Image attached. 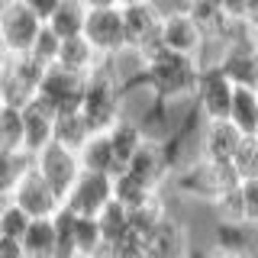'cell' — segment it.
<instances>
[{
    "instance_id": "cell-1",
    "label": "cell",
    "mask_w": 258,
    "mask_h": 258,
    "mask_svg": "<svg viewBox=\"0 0 258 258\" xmlns=\"http://www.w3.org/2000/svg\"><path fill=\"white\" fill-rule=\"evenodd\" d=\"M200 71H204L200 61L190 58V55L155 48V52H149L142 58L136 75H129L123 81V94L145 91L161 103H171V107H194Z\"/></svg>"
},
{
    "instance_id": "cell-2",
    "label": "cell",
    "mask_w": 258,
    "mask_h": 258,
    "mask_svg": "<svg viewBox=\"0 0 258 258\" xmlns=\"http://www.w3.org/2000/svg\"><path fill=\"white\" fill-rule=\"evenodd\" d=\"M81 116L91 126V133H107L116 119L126 116V94H123V81H119V71L113 64V58H103L87 75Z\"/></svg>"
},
{
    "instance_id": "cell-3",
    "label": "cell",
    "mask_w": 258,
    "mask_h": 258,
    "mask_svg": "<svg viewBox=\"0 0 258 258\" xmlns=\"http://www.w3.org/2000/svg\"><path fill=\"white\" fill-rule=\"evenodd\" d=\"M45 64H39L32 55H10L7 64L0 68V94L7 107H26L36 100L39 84L45 78Z\"/></svg>"
},
{
    "instance_id": "cell-4",
    "label": "cell",
    "mask_w": 258,
    "mask_h": 258,
    "mask_svg": "<svg viewBox=\"0 0 258 258\" xmlns=\"http://www.w3.org/2000/svg\"><path fill=\"white\" fill-rule=\"evenodd\" d=\"M84 84H87L84 75H75V71L61 68V64H52V68L45 71L42 84H39L36 100L42 103V107H48L55 116H61V113H78L81 100H84Z\"/></svg>"
},
{
    "instance_id": "cell-5",
    "label": "cell",
    "mask_w": 258,
    "mask_h": 258,
    "mask_svg": "<svg viewBox=\"0 0 258 258\" xmlns=\"http://www.w3.org/2000/svg\"><path fill=\"white\" fill-rule=\"evenodd\" d=\"M32 168H36V171L45 177L48 187L61 197V204L71 194V187H75V181L81 177V171H84L78 152L68 149V145H58V142H48L45 149L32 158Z\"/></svg>"
},
{
    "instance_id": "cell-6",
    "label": "cell",
    "mask_w": 258,
    "mask_h": 258,
    "mask_svg": "<svg viewBox=\"0 0 258 258\" xmlns=\"http://www.w3.org/2000/svg\"><path fill=\"white\" fill-rule=\"evenodd\" d=\"M232 94L236 84L223 75L220 64H207L200 71L197 81V94H194V110L204 123H216V119H229V107H232Z\"/></svg>"
},
{
    "instance_id": "cell-7",
    "label": "cell",
    "mask_w": 258,
    "mask_h": 258,
    "mask_svg": "<svg viewBox=\"0 0 258 258\" xmlns=\"http://www.w3.org/2000/svg\"><path fill=\"white\" fill-rule=\"evenodd\" d=\"M161 7L158 4H139L123 7V29H126V52H136L145 58L149 52L161 48Z\"/></svg>"
},
{
    "instance_id": "cell-8",
    "label": "cell",
    "mask_w": 258,
    "mask_h": 258,
    "mask_svg": "<svg viewBox=\"0 0 258 258\" xmlns=\"http://www.w3.org/2000/svg\"><path fill=\"white\" fill-rule=\"evenodd\" d=\"M161 48L177 55H190L200 61L207 45V36L200 32V26L194 23V16L184 7H161Z\"/></svg>"
},
{
    "instance_id": "cell-9",
    "label": "cell",
    "mask_w": 258,
    "mask_h": 258,
    "mask_svg": "<svg viewBox=\"0 0 258 258\" xmlns=\"http://www.w3.org/2000/svg\"><path fill=\"white\" fill-rule=\"evenodd\" d=\"M84 39L97 48L100 58H119L126 52V29H123V7L113 10H91L84 23Z\"/></svg>"
},
{
    "instance_id": "cell-10",
    "label": "cell",
    "mask_w": 258,
    "mask_h": 258,
    "mask_svg": "<svg viewBox=\"0 0 258 258\" xmlns=\"http://www.w3.org/2000/svg\"><path fill=\"white\" fill-rule=\"evenodd\" d=\"M145 255L149 258H194L190 226L171 210V213L145 236Z\"/></svg>"
},
{
    "instance_id": "cell-11",
    "label": "cell",
    "mask_w": 258,
    "mask_h": 258,
    "mask_svg": "<svg viewBox=\"0 0 258 258\" xmlns=\"http://www.w3.org/2000/svg\"><path fill=\"white\" fill-rule=\"evenodd\" d=\"M10 200L23 210V213H29L32 220H52V216L61 210V197L48 187L45 177L39 174L36 168H29V171L20 177V184L13 187Z\"/></svg>"
},
{
    "instance_id": "cell-12",
    "label": "cell",
    "mask_w": 258,
    "mask_h": 258,
    "mask_svg": "<svg viewBox=\"0 0 258 258\" xmlns=\"http://www.w3.org/2000/svg\"><path fill=\"white\" fill-rule=\"evenodd\" d=\"M113 200V177L97 174V171H81L71 194L64 197V210H71L75 216H100L103 207Z\"/></svg>"
},
{
    "instance_id": "cell-13",
    "label": "cell",
    "mask_w": 258,
    "mask_h": 258,
    "mask_svg": "<svg viewBox=\"0 0 258 258\" xmlns=\"http://www.w3.org/2000/svg\"><path fill=\"white\" fill-rule=\"evenodd\" d=\"M239 142H242V133L229 119L200 123V129H197V158L210 161V165H232Z\"/></svg>"
},
{
    "instance_id": "cell-14",
    "label": "cell",
    "mask_w": 258,
    "mask_h": 258,
    "mask_svg": "<svg viewBox=\"0 0 258 258\" xmlns=\"http://www.w3.org/2000/svg\"><path fill=\"white\" fill-rule=\"evenodd\" d=\"M42 26L45 23L16 0L10 10L0 16V36H4V42H7V52L10 55H29L36 36L42 32Z\"/></svg>"
},
{
    "instance_id": "cell-15",
    "label": "cell",
    "mask_w": 258,
    "mask_h": 258,
    "mask_svg": "<svg viewBox=\"0 0 258 258\" xmlns=\"http://www.w3.org/2000/svg\"><path fill=\"white\" fill-rule=\"evenodd\" d=\"M48 142H55V113L32 100L23 107V152L36 158Z\"/></svg>"
},
{
    "instance_id": "cell-16",
    "label": "cell",
    "mask_w": 258,
    "mask_h": 258,
    "mask_svg": "<svg viewBox=\"0 0 258 258\" xmlns=\"http://www.w3.org/2000/svg\"><path fill=\"white\" fill-rule=\"evenodd\" d=\"M184 10L194 16V23L207 36V42H226L232 29V16L223 7V0H184Z\"/></svg>"
},
{
    "instance_id": "cell-17",
    "label": "cell",
    "mask_w": 258,
    "mask_h": 258,
    "mask_svg": "<svg viewBox=\"0 0 258 258\" xmlns=\"http://www.w3.org/2000/svg\"><path fill=\"white\" fill-rule=\"evenodd\" d=\"M107 139H110V145H113V155H116L119 168H126L129 161L136 158V152H139L142 145L149 142V136H145V129H142L139 119L126 113L123 119H116V123L107 129Z\"/></svg>"
},
{
    "instance_id": "cell-18",
    "label": "cell",
    "mask_w": 258,
    "mask_h": 258,
    "mask_svg": "<svg viewBox=\"0 0 258 258\" xmlns=\"http://www.w3.org/2000/svg\"><path fill=\"white\" fill-rule=\"evenodd\" d=\"M78 155H81V168H84V171L110 174V177H116L119 171H123L119 161H116V155H113V145L107 139V133H94L91 139L84 142V149H81Z\"/></svg>"
},
{
    "instance_id": "cell-19",
    "label": "cell",
    "mask_w": 258,
    "mask_h": 258,
    "mask_svg": "<svg viewBox=\"0 0 258 258\" xmlns=\"http://www.w3.org/2000/svg\"><path fill=\"white\" fill-rule=\"evenodd\" d=\"M23 258H58V232L55 220H32L29 232L23 236Z\"/></svg>"
},
{
    "instance_id": "cell-20",
    "label": "cell",
    "mask_w": 258,
    "mask_h": 258,
    "mask_svg": "<svg viewBox=\"0 0 258 258\" xmlns=\"http://www.w3.org/2000/svg\"><path fill=\"white\" fill-rule=\"evenodd\" d=\"M103 58L97 55V48L87 42L84 36H75V39H64L61 42V52H58V64L68 71H75V75H91V71L100 64Z\"/></svg>"
},
{
    "instance_id": "cell-21",
    "label": "cell",
    "mask_w": 258,
    "mask_h": 258,
    "mask_svg": "<svg viewBox=\"0 0 258 258\" xmlns=\"http://www.w3.org/2000/svg\"><path fill=\"white\" fill-rule=\"evenodd\" d=\"M87 7L84 0H61V7L52 13V20L45 23L48 29L55 32V36L61 39H75V36H84V23H87Z\"/></svg>"
},
{
    "instance_id": "cell-22",
    "label": "cell",
    "mask_w": 258,
    "mask_h": 258,
    "mask_svg": "<svg viewBox=\"0 0 258 258\" xmlns=\"http://www.w3.org/2000/svg\"><path fill=\"white\" fill-rule=\"evenodd\" d=\"M229 123L242 136H258V91L252 87H236L229 107Z\"/></svg>"
},
{
    "instance_id": "cell-23",
    "label": "cell",
    "mask_w": 258,
    "mask_h": 258,
    "mask_svg": "<svg viewBox=\"0 0 258 258\" xmlns=\"http://www.w3.org/2000/svg\"><path fill=\"white\" fill-rule=\"evenodd\" d=\"M97 226H100L103 245H116L126 236H133V226H129V210L119 204V200H110L103 207V213L97 216Z\"/></svg>"
},
{
    "instance_id": "cell-24",
    "label": "cell",
    "mask_w": 258,
    "mask_h": 258,
    "mask_svg": "<svg viewBox=\"0 0 258 258\" xmlns=\"http://www.w3.org/2000/svg\"><path fill=\"white\" fill-rule=\"evenodd\" d=\"M91 136L94 133H91V126L84 123L81 110L78 113H61V116H55V142H58V145H68V149L81 152Z\"/></svg>"
},
{
    "instance_id": "cell-25",
    "label": "cell",
    "mask_w": 258,
    "mask_h": 258,
    "mask_svg": "<svg viewBox=\"0 0 258 258\" xmlns=\"http://www.w3.org/2000/svg\"><path fill=\"white\" fill-rule=\"evenodd\" d=\"M216 226H245V204H242V184L232 190L220 194V197L210 204Z\"/></svg>"
},
{
    "instance_id": "cell-26",
    "label": "cell",
    "mask_w": 258,
    "mask_h": 258,
    "mask_svg": "<svg viewBox=\"0 0 258 258\" xmlns=\"http://www.w3.org/2000/svg\"><path fill=\"white\" fill-rule=\"evenodd\" d=\"M32 168V155L16 149H0V194L10 197L13 187L20 184V177Z\"/></svg>"
},
{
    "instance_id": "cell-27",
    "label": "cell",
    "mask_w": 258,
    "mask_h": 258,
    "mask_svg": "<svg viewBox=\"0 0 258 258\" xmlns=\"http://www.w3.org/2000/svg\"><path fill=\"white\" fill-rule=\"evenodd\" d=\"M103 248V236L97 216H78L75 220V255L78 258H97Z\"/></svg>"
},
{
    "instance_id": "cell-28",
    "label": "cell",
    "mask_w": 258,
    "mask_h": 258,
    "mask_svg": "<svg viewBox=\"0 0 258 258\" xmlns=\"http://www.w3.org/2000/svg\"><path fill=\"white\" fill-rule=\"evenodd\" d=\"M0 149L23 152V110L20 107L0 110Z\"/></svg>"
},
{
    "instance_id": "cell-29",
    "label": "cell",
    "mask_w": 258,
    "mask_h": 258,
    "mask_svg": "<svg viewBox=\"0 0 258 258\" xmlns=\"http://www.w3.org/2000/svg\"><path fill=\"white\" fill-rule=\"evenodd\" d=\"M29 226H32V216L29 213H23L20 207L13 204H7L4 210H0V236L4 239H16V242H23V236L29 232Z\"/></svg>"
},
{
    "instance_id": "cell-30",
    "label": "cell",
    "mask_w": 258,
    "mask_h": 258,
    "mask_svg": "<svg viewBox=\"0 0 258 258\" xmlns=\"http://www.w3.org/2000/svg\"><path fill=\"white\" fill-rule=\"evenodd\" d=\"M232 168L242 181H252L258 177V139L255 136H242L239 149H236V158H232Z\"/></svg>"
},
{
    "instance_id": "cell-31",
    "label": "cell",
    "mask_w": 258,
    "mask_h": 258,
    "mask_svg": "<svg viewBox=\"0 0 258 258\" xmlns=\"http://www.w3.org/2000/svg\"><path fill=\"white\" fill-rule=\"evenodd\" d=\"M58 52H61V39L55 36L48 26H42V32L36 36V42H32V58L39 64H45V68H52V64H58Z\"/></svg>"
},
{
    "instance_id": "cell-32",
    "label": "cell",
    "mask_w": 258,
    "mask_h": 258,
    "mask_svg": "<svg viewBox=\"0 0 258 258\" xmlns=\"http://www.w3.org/2000/svg\"><path fill=\"white\" fill-rule=\"evenodd\" d=\"M242 204H245V223L258 229V177L242 181Z\"/></svg>"
},
{
    "instance_id": "cell-33",
    "label": "cell",
    "mask_w": 258,
    "mask_h": 258,
    "mask_svg": "<svg viewBox=\"0 0 258 258\" xmlns=\"http://www.w3.org/2000/svg\"><path fill=\"white\" fill-rule=\"evenodd\" d=\"M20 4L26 7V10H32L42 23H48V20H52V13L61 7V0H20Z\"/></svg>"
},
{
    "instance_id": "cell-34",
    "label": "cell",
    "mask_w": 258,
    "mask_h": 258,
    "mask_svg": "<svg viewBox=\"0 0 258 258\" xmlns=\"http://www.w3.org/2000/svg\"><path fill=\"white\" fill-rule=\"evenodd\" d=\"M0 258H23V245L16 239H4V236H0Z\"/></svg>"
},
{
    "instance_id": "cell-35",
    "label": "cell",
    "mask_w": 258,
    "mask_h": 258,
    "mask_svg": "<svg viewBox=\"0 0 258 258\" xmlns=\"http://www.w3.org/2000/svg\"><path fill=\"white\" fill-rule=\"evenodd\" d=\"M197 258H255V255H245V252H232V248H213L210 245L204 255H197Z\"/></svg>"
},
{
    "instance_id": "cell-36",
    "label": "cell",
    "mask_w": 258,
    "mask_h": 258,
    "mask_svg": "<svg viewBox=\"0 0 258 258\" xmlns=\"http://www.w3.org/2000/svg\"><path fill=\"white\" fill-rule=\"evenodd\" d=\"M87 10H113V7H119V0H84Z\"/></svg>"
},
{
    "instance_id": "cell-37",
    "label": "cell",
    "mask_w": 258,
    "mask_h": 258,
    "mask_svg": "<svg viewBox=\"0 0 258 258\" xmlns=\"http://www.w3.org/2000/svg\"><path fill=\"white\" fill-rule=\"evenodd\" d=\"M7 58H10V52H7V42H4V36H0V68L7 64Z\"/></svg>"
},
{
    "instance_id": "cell-38",
    "label": "cell",
    "mask_w": 258,
    "mask_h": 258,
    "mask_svg": "<svg viewBox=\"0 0 258 258\" xmlns=\"http://www.w3.org/2000/svg\"><path fill=\"white\" fill-rule=\"evenodd\" d=\"M139 4H155V0H119V7H139Z\"/></svg>"
},
{
    "instance_id": "cell-39",
    "label": "cell",
    "mask_w": 258,
    "mask_h": 258,
    "mask_svg": "<svg viewBox=\"0 0 258 258\" xmlns=\"http://www.w3.org/2000/svg\"><path fill=\"white\" fill-rule=\"evenodd\" d=\"M7 204H10V197H7V194H0V210H4Z\"/></svg>"
},
{
    "instance_id": "cell-40",
    "label": "cell",
    "mask_w": 258,
    "mask_h": 258,
    "mask_svg": "<svg viewBox=\"0 0 258 258\" xmlns=\"http://www.w3.org/2000/svg\"><path fill=\"white\" fill-rule=\"evenodd\" d=\"M252 26H255V32H258V16H255V20H252Z\"/></svg>"
},
{
    "instance_id": "cell-41",
    "label": "cell",
    "mask_w": 258,
    "mask_h": 258,
    "mask_svg": "<svg viewBox=\"0 0 258 258\" xmlns=\"http://www.w3.org/2000/svg\"><path fill=\"white\" fill-rule=\"evenodd\" d=\"M4 107H7V103H4V94H0V110H4Z\"/></svg>"
},
{
    "instance_id": "cell-42",
    "label": "cell",
    "mask_w": 258,
    "mask_h": 258,
    "mask_svg": "<svg viewBox=\"0 0 258 258\" xmlns=\"http://www.w3.org/2000/svg\"><path fill=\"white\" fill-rule=\"evenodd\" d=\"M194 258H197V252H194Z\"/></svg>"
},
{
    "instance_id": "cell-43",
    "label": "cell",
    "mask_w": 258,
    "mask_h": 258,
    "mask_svg": "<svg viewBox=\"0 0 258 258\" xmlns=\"http://www.w3.org/2000/svg\"><path fill=\"white\" fill-rule=\"evenodd\" d=\"M255 139H258V136H255Z\"/></svg>"
}]
</instances>
